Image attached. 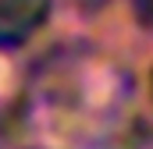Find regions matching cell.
Wrapping results in <instances>:
<instances>
[{"mask_svg":"<svg viewBox=\"0 0 153 149\" xmlns=\"http://www.w3.org/2000/svg\"><path fill=\"white\" fill-rule=\"evenodd\" d=\"M50 18V0H0V50H14Z\"/></svg>","mask_w":153,"mask_h":149,"instance_id":"cell-1","label":"cell"},{"mask_svg":"<svg viewBox=\"0 0 153 149\" xmlns=\"http://www.w3.org/2000/svg\"><path fill=\"white\" fill-rule=\"evenodd\" d=\"M150 89H153V82H150Z\"/></svg>","mask_w":153,"mask_h":149,"instance_id":"cell-2","label":"cell"}]
</instances>
